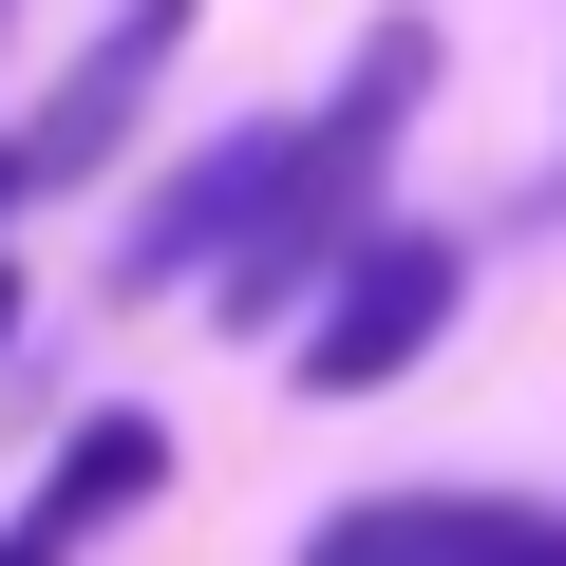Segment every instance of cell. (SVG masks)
I'll return each mask as SVG.
<instances>
[{"mask_svg":"<svg viewBox=\"0 0 566 566\" xmlns=\"http://www.w3.org/2000/svg\"><path fill=\"white\" fill-rule=\"evenodd\" d=\"M303 566H472V510L453 491H359L340 528H303Z\"/></svg>","mask_w":566,"mask_h":566,"instance_id":"6","label":"cell"},{"mask_svg":"<svg viewBox=\"0 0 566 566\" xmlns=\"http://www.w3.org/2000/svg\"><path fill=\"white\" fill-rule=\"evenodd\" d=\"M0 566H76V547H57V528H39V510H20V528H0Z\"/></svg>","mask_w":566,"mask_h":566,"instance_id":"8","label":"cell"},{"mask_svg":"<svg viewBox=\"0 0 566 566\" xmlns=\"http://www.w3.org/2000/svg\"><path fill=\"white\" fill-rule=\"evenodd\" d=\"M264 170H283V114H264V133H227V151H189V170H170V189L114 227V303H151V283H208V264L245 245Z\"/></svg>","mask_w":566,"mask_h":566,"instance_id":"4","label":"cell"},{"mask_svg":"<svg viewBox=\"0 0 566 566\" xmlns=\"http://www.w3.org/2000/svg\"><path fill=\"white\" fill-rule=\"evenodd\" d=\"M151 491H170V416H76V434H57V472H39V528H57V547H95V528H114V510H151Z\"/></svg>","mask_w":566,"mask_h":566,"instance_id":"5","label":"cell"},{"mask_svg":"<svg viewBox=\"0 0 566 566\" xmlns=\"http://www.w3.org/2000/svg\"><path fill=\"white\" fill-rule=\"evenodd\" d=\"M0 359H20V264H0Z\"/></svg>","mask_w":566,"mask_h":566,"instance_id":"9","label":"cell"},{"mask_svg":"<svg viewBox=\"0 0 566 566\" xmlns=\"http://www.w3.org/2000/svg\"><path fill=\"white\" fill-rule=\"evenodd\" d=\"M472 566H566V510H472Z\"/></svg>","mask_w":566,"mask_h":566,"instance_id":"7","label":"cell"},{"mask_svg":"<svg viewBox=\"0 0 566 566\" xmlns=\"http://www.w3.org/2000/svg\"><path fill=\"white\" fill-rule=\"evenodd\" d=\"M189 20H208V0H114V20H95V57L39 95V133H0V151H20V189H76V170H114V151H133V114H151V76L189 57Z\"/></svg>","mask_w":566,"mask_h":566,"instance_id":"3","label":"cell"},{"mask_svg":"<svg viewBox=\"0 0 566 566\" xmlns=\"http://www.w3.org/2000/svg\"><path fill=\"white\" fill-rule=\"evenodd\" d=\"M416 76H434V20H378V39H359V76H340L322 114H283V170H264L245 245L208 264V303H227L245 340H283V322L322 303V264L378 227V170H397V133H416Z\"/></svg>","mask_w":566,"mask_h":566,"instance_id":"1","label":"cell"},{"mask_svg":"<svg viewBox=\"0 0 566 566\" xmlns=\"http://www.w3.org/2000/svg\"><path fill=\"white\" fill-rule=\"evenodd\" d=\"M453 303H472L453 227H359V245L322 264V303H303V397H397V378L453 340Z\"/></svg>","mask_w":566,"mask_h":566,"instance_id":"2","label":"cell"}]
</instances>
